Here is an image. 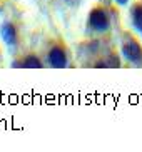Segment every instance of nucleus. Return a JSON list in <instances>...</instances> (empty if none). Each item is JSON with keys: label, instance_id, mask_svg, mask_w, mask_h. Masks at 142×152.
I'll use <instances>...</instances> for the list:
<instances>
[{"label": "nucleus", "instance_id": "7ed1b4c3", "mask_svg": "<svg viewBox=\"0 0 142 152\" xmlns=\"http://www.w3.org/2000/svg\"><path fill=\"white\" fill-rule=\"evenodd\" d=\"M49 64L55 69H64L67 67V55L64 47L60 45H55L53 49H50L49 52Z\"/></svg>", "mask_w": 142, "mask_h": 152}, {"label": "nucleus", "instance_id": "f03ea898", "mask_svg": "<svg viewBox=\"0 0 142 152\" xmlns=\"http://www.w3.org/2000/svg\"><path fill=\"white\" fill-rule=\"evenodd\" d=\"M109 15L102 7H95L89 14V25L97 32H104L109 28Z\"/></svg>", "mask_w": 142, "mask_h": 152}, {"label": "nucleus", "instance_id": "39448f33", "mask_svg": "<svg viewBox=\"0 0 142 152\" xmlns=\"http://www.w3.org/2000/svg\"><path fill=\"white\" fill-rule=\"evenodd\" d=\"M130 15H132L134 27L142 34V2H135V4L132 5V12H130Z\"/></svg>", "mask_w": 142, "mask_h": 152}, {"label": "nucleus", "instance_id": "f257e3e1", "mask_svg": "<svg viewBox=\"0 0 142 152\" xmlns=\"http://www.w3.org/2000/svg\"><path fill=\"white\" fill-rule=\"evenodd\" d=\"M122 54L129 62L135 64V65H142V45L139 44L135 39H127L122 45Z\"/></svg>", "mask_w": 142, "mask_h": 152}, {"label": "nucleus", "instance_id": "423d86ee", "mask_svg": "<svg viewBox=\"0 0 142 152\" xmlns=\"http://www.w3.org/2000/svg\"><path fill=\"white\" fill-rule=\"evenodd\" d=\"M22 65L27 67V69H40L42 67V62H40V58L37 57V55L30 54V55H27V57L22 60Z\"/></svg>", "mask_w": 142, "mask_h": 152}, {"label": "nucleus", "instance_id": "0eeeda50", "mask_svg": "<svg viewBox=\"0 0 142 152\" xmlns=\"http://www.w3.org/2000/svg\"><path fill=\"white\" fill-rule=\"evenodd\" d=\"M116 2H117V4H120V5H125L129 0H116Z\"/></svg>", "mask_w": 142, "mask_h": 152}, {"label": "nucleus", "instance_id": "20e7f679", "mask_svg": "<svg viewBox=\"0 0 142 152\" xmlns=\"http://www.w3.org/2000/svg\"><path fill=\"white\" fill-rule=\"evenodd\" d=\"M0 35L4 39V42L10 47L17 44V28L12 22H4L0 25Z\"/></svg>", "mask_w": 142, "mask_h": 152}]
</instances>
